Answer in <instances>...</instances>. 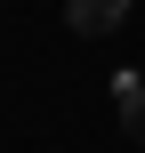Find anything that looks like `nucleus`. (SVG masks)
Returning a JSON list of instances; mask_svg holds the SVG:
<instances>
[{
	"mask_svg": "<svg viewBox=\"0 0 145 153\" xmlns=\"http://www.w3.org/2000/svg\"><path fill=\"white\" fill-rule=\"evenodd\" d=\"M65 24L73 32H113V24H129V0H65Z\"/></svg>",
	"mask_w": 145,
	"mask_h": 153,
	"instance_id": "f257e3e1",
	"label": "nucleus"
},
{
	"mask_svg": "<svg viewBox=\"0 0 145 153\" xmlns=\"http://www.w3.org/2000/svg\"><path fill=\"white\" fill-rule=\"evenodd\" d=\"M113 97H121V129H129V145H145V81H137V73H121Z\"/></svg>",
	"mask_w": 145,
	"mask_h": 153,
	"instance_id": "f03ea898",
	"label": "nucleus"
}]
</instances>
